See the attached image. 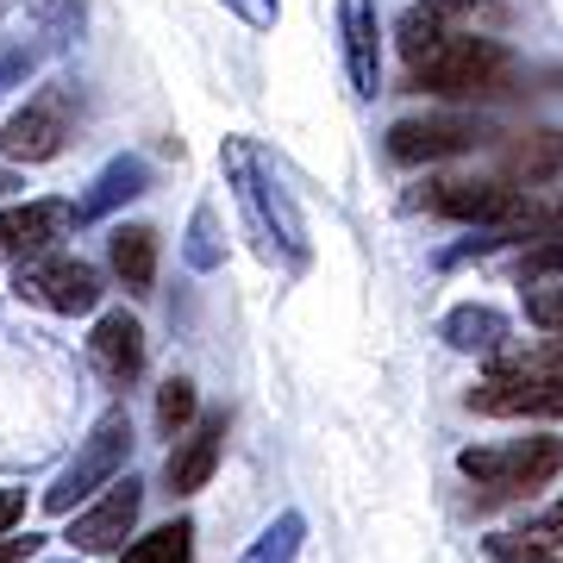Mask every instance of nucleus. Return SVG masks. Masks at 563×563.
I'll return each instance as SVG.
<instances>
[{
    "label": "nucleus",
    "instance_id": "obj_1",
    "mask_svg": "<svg viewBox=\"0 0 563 563\" xmlns=\"http://www.w3.org/2000/svg\"><path fill=\"white\" fill-rule=\"evenodd\" d=\"M220 176L232 188V201H239V220L251 232L263 263H276L288 276H307V263H313V239H307V220L295 195H288V181L276 176V163L257 151V139H232L220 144Z\"/></svg>",
    "mask_w": 563,
    "mask_h": 563
},
{
    "label": "nucleus",
    "instance_id": "obj_2",
    "mask_svg": "<svg viewBox=\"0 0 563 563\" xmlns=\"http://www.w3.org/2000/svg\"><path fill=\"white\" fill-rule=\"evenodd\" d=\"M470 413L488 420H526V413H563V339L514 351L463 395Z\"/></svg>",
    "mask_w": 563,
    "mask_h": 563
},
{
    "label": "nucleus",
    "instance_id": "obj_3",
    "mask_svg": "<svg viewBox=\"0 0 563 563\" xmlns=\"http://www.w3.org/2000/svg\"><path fill=\"white\" fill-rule=\"evenodd\" d=\"M507 76H514V57H507L495 38L451 32L432 57L407 69V88H420V95H444V101H483V95H501Z\"/></svg>",
    "mask_w": 563,
    "mask_h": 563
},
{
    "label": "nucleus",
    "instance_id": "obj_4",
    "mask_svg": "<svg viewBox=\"0 0 563 563\" xmlns=\"http://www.w3.org/2000/svg\"><path fill=\"white\" fill-rule=\"evenodd\" d=\"M132 463V413L125 407H107L95 432L81 439V451L57 470V483L44 488V514H76L101 495L107 483H120V470Z\"/></svg>",
    "mask_w": 563,
    "mask_h": 563
},
{
    "label": "nucleus",
    "instance_id": "obj_5",
    "mask_svg": "<svg viewBox=\"0 0 563 563\" xmlns=\"http://www.w3.org/2000/svg\"><path fill=\"white\" fill-rule=\"evenodd\" d=\"M463 483H476L483 495H532L563 470V444L551 432H526V439H495L457 451Z\"/></svg>",
    "mask_w": 563,
    "mask_h": 563
},
{
    "label": "nucleus",
    "instance_id": "obj_6",
    "mask_svg": "<svg viewBox=\"0 0 563 563\" xmlns=\"http://www.w3.org/2000/svg\"><path fill=\"white\" fill-rule=\"evenodd\" d=\"M13 295L25 307H44V313H63V320H76V313H95L101 307V269L95 263L69 257V251H38V257H20L13 263Z\"/></svg>",
    "mask_w": 563,
    "mask_h": 563
},
{
    "label": "nucleus",
    "instance_id": "obj_7",
    "mask_svg": "<svg viewBox=\"0 0 563 563\" xmlns=\"http://www.w3.org/2000/svg\"><path fill=\"white\" fill-rule=\"evenodd\" d=\"M526 181H507L501 169L495 176H432L420 181L413 207L439 213V220H463V225H488V232H507L514 213H520Z\"/></svg>",
    "mask_w": 563,
    "mask_h": 563
},
{
    "label": "nucleus",
    "instance_id": "obj_8",
    "mask_svg": "<svg viewBox=\"0 0 563 563\" xmlns=\"http://www.w3.org/2000/svg\"><path fill=\"white\" fill-rule=\"evenodd\" d=\"M69 132H76V101H69L63 81H44L38 95L7 120V132H0V157L7 163H51V157H63Z\"/></svg>",
    "mask_w": 563,
    "mask_h": 563
},
{
    "label": "nucleus",
    "instance_id": "obj_9",
    "mask_svg": "<svg viewBox=\"0 0 563 563\" xmlns=\"http://www.w3.org/2000/svg\"><path fill=\"white\" fill-rule=\"evenodd\" d=\"M139 514H144V483L139 476H120V483H107L88 507L69 514V532L63 539L76 544L81 558H113V551H125Z\"/></svg>",
    "mask_w": 563,
    "mask_h": 563
},
{
    "label": "nucleus",
    "instance_id": "obj_10",
    "mask_svg": "<svg viewBox=\"0 0 563 563\" xmlns=\"http://www.w3.org/2000/svg\"><path fill=\"white\" fill-rule=\"evenodd\" d=\"M483 144H495V125L483 113H420V120H401L388 132V157L444 163V157H463V151H483Z\"/></svg>",
    "mask_w": 563,
    "mask_h": 563
},
{
    "label": "nucleus",
    "instance_id": "obj_11",
    "mask_svg": "<svg viewBox=\"0 0 563 563\" xmlns=\"http://www.w3.org/2000/svg\"><path fill=\"white\" fill-rule=\"evenodd\" d=\"M339 51H344V76L357 101L383 95V20L376 0H339Z\"/></svg>",
    "mask_w": 563,
    "mask_h": 563
},
{
    "label": "nucleus",
    "instance_id": "obj_12",
    "mask_svg": "<svg viewBox=\"0 0 563 563\" xmlns=\"http://www.w3.org/2000/svg\"><path fill=\"white\" fill-rule=\"evenodd\" d=\"M88 363H95V376L107 388H132L144 376V325L139 313H125V307H107L95 332H88Z\"/></svg>",
    "mask_w": 563,
    "mask_h": 563
},
{
    "label": "nucleus",
    "instance_id": "obj_13",
    "mask_svg": "<svg viewBox=\"0 0 563 563\" xmlns=\"http://www.w3.org/2000/svg\"><path fill=\"white\" fill-rule=\"evenodd\" d=\"M76 207L69 201H20L0 207V257H38V251H57L69 232H76Z\"/></svg>",
    "mask_w": 563,
    "mask_h": 563
},
{
    "label": "nucleus",
    "instance_id": "obj_14",
    "mask_svg": "<svg viewBox=\"0 0 563 563\" xmlns=\"http://www.w3.org/2000/svg\"><path fill=\"white\" fill-rule=\"evenodd\" d=\"M220 444H225V413H201L181 439H169V463H163L169 495H201L220 470Z\"/></svg>",
    "mask_w": 563,
    "mask_h": 563
},
{
    "label": "nucleus",
    "instance_id": "obj_15",
    "mask_svg": "<svg viewBox=\"0 0 563 563\" xmlns=\"http://www.w3.org/2000/svg\"><path fill=\"white\" fill-rule=\"evenodd\" d=\"M501 176L526 181V188H544V181L563 176V132L558 125H526L501 144Z\"/></svg>",
    "mask_w": 563,
    "mask_h": 563
},
{
    "label": "nucleus",
    "instance_id": "obj_16",
    "mask_svg": "<svg viewBox=\"0 0 563 563\" xmlns=\"http://www.w3.org/2000/svg\"><path fill=\"white\" fill-rule=\"evenodd\" d=\"M144 188H151V163H144V157H113L101 176L88 181V195L76 201V220H81V225H88V220H107L113 207L139 201Z\"/></svg>",
    "mask_w": 563,
    "mask_h": 563
},
{
    "label": "nucleus",
    "instance_id": "obj_17",
    "mask_svg": "<svg viewBox=\"0 0 563 563\" xmlns=\"http://www.w3.org/2000/svg\"><path fill=\"white\" fill-rule=\"evenodd\" d=\"M439 339L451 344V351H476V357H495L507 339H514V325H507L501 307H483V301H463L444 313Z\"/></svg>",
    "mask_w": 563,
    "mask_h": 563
},
{
    "label": "nucleus",
    "instance_id": "obj_18",
    "mask_svg": "<svg viewBox=\"0 0 563 563\" xmlns=\"http://www.w3.org/2000/svg\"><path fill=\"white\" fill-rule=\"evenodd\" d=\"M107 263H113V276L132 295H151V282H157V232L151 225H113L107 232Z\"/></svg>",
    "mask_w": 563,
    "mask_h": 563
},
{
    "label": "nucleus",
    "instance_id": "obj_19",
    "mask_svg": "<svg viewBox=\"0 0 563 563\" xmlns=\"http://www.w3.org/2000/svg\"><path fill=\"white\" fill-rule=\"evenodd\" d=\"M451 32H457V25H451V7H439V0H413L401 20H395V44H401L407 69L432 57V51H439Z\"/></svg>",
    "mask_w": 563,
    "mask_h": 563
},
{
    "label": "nucleus",
    "instance_id": "obj_20",
    "mask_svg": "<svg viewBox=\"0 0 563 563\" xmlns=\"http://www.w3.org/2000/svg\"><path fill=\"white\" fill-rule=\"evenodd\" d=\"M483 558L488 563H563V539L544 520H532V526H514V532H488Z\"/></svg>",
    "mask_w": 563,
    "mask_h": 563
},
{
    "label": "nucleus",
    "instance_id": "obj_21",
    "mask_svg": "<svg viewBox=\"0 0 563 563\" xmlns=\"http://www.w3.org/2000/svg\"><path fill=\"white\" fill-rule=\"evenodd\" d=\"M120 563H195V520H169L120 551Z\"/></svg>",
    "mask_w": 563,
    "mask_h": 563
},
{
    "label": "nucleus",
    "instance_id": "obj_22",
    "mask_svg": "<svg viewBox=\"0 0 563 563\" xmlns=\"http://www.w3.org/2000/svg\"><path fill=\"white\" fill-rule=\"evenodd\" d=\"M301 539H307V514H295V507H288V514H276L257 539L244 544L239 563H295V558H301Z\"/></svg>",
    "mask_w": 563,
    "mask_h": 563
},
{
    "label": "nucleus",
    "instance_id": "obj_23",
    "mask_svg": "<svg viewBox=\"0 0 563 563\" xmlns=\"http://www.w3.org/2000/svg\"><path fill=\"white\" fill-rule=\"evenodd\" d=\"M181 263H188L195 276H213L225 263V239H220V213H213V207H195L188 239H181Z\"/></svg>",
    "mask_w": 563,
    "mask_h": 563
},
{
    "label": "nucleus",
    "instance_id": "obj_24",
    "mask_svg": "<svg viewBox=\"0 0 563 563\" xmlns=\"http://www.w3.org/2000/svg\"><path fill=\"white\" fill-rule=\"evenodd\" d=\"M188 426H195V383L188 376H169L157 388V432L163 439H181Z\"/></svg>",
    "mask_w": 563,
    "mask_h": 563
},
{
    "label": "nucleus",
    "instance_id": "obj_25",
    "mask_svg": "<svg viewBox=\"0 0 563 563\" xmlns=\"http://www.w3.org/2000/svg\"><path fill=\"white\" fill-rule=\"evenodd\" d=\"M526 320L563 339V276H544V282H526Z\"/></svg>",
    "mask_w": 563,
    "mask_h": 563
},
{
    "label": "nucleus",
    "instance_id": "obj_26",
    "mask_svg": "<svg viewBox=\"0 0 563 563\" xmlns=\"http://www.w3.org/2000/svg\"><path fill=\"white\" fill-rule=\"evenodd\" d=\"M544 276H563V232L558 239H532L520 257V282H544Z\"/></svg>",
    "mask_w": 563,
    "mask_h": 563
},
{
    "label": "nucleus",
    "instance_id": "obj_27",
    "mask_svg": "<svg viewBox=\"0 0 563 563\" xmlns=\"http://www.w3.org/2000/svg\"><path fill=\"white\" fill-rule=\"evenodd\" d=\"M225 13H232L239 25H251V32H276L282 0H225Z\"/></svg>",
    "mask_w": 563,
    "mask_h": 563
},
{
    "label": "nucleus",
    "instance_id": "obj_28",
    "mask_svg": "<svg viewBox=\"0 0 563 563\" xmlns=\"http://www.w3.org/2000/svg\"><path fill=\"white\" fill-rule=\"evenodd\" d=\"M44 551V532H25V539H0V563H32Z\"/></svg>",
    "mask_w": 563,
    "mask_h": 563
},
{
    "label": "nucleus",
    "instance_id": "obj_29",
    "mask_svg": "<svg viewBox=\"0 0 563 563\" xmlns=\"http://www.w3.org/2000/svg\"><path fill=\"white\" fill-rule=\"evenodd\" d=\"M25 520V488H0V539Z\"/></svg>",
    "mask_w": 563,
    "mask_h": 563
},
{
    "label": "nucleus",
    "instance_id": "obj_30",
    "mask_svg": "<svg viewBox=\"0 0 563 563\" xmlns=\"http://www.w3.org/2000/svg\"><path fill=\"white\" fill-rule=\"evenodd\" d=\"M25 76H32V51H7V57H0V95H7L13 81H25Z\"/></svg>",
    "mask_w": 563,
    "mask_h": 563
},
{
    "label": "nucleus",
    "instance_id": "obj_31",
    "mask_svg": "<svg viewBox=\"0 0 563 563\" xmlns=\"http://www.w3.org/2000/svg\"><path fill=\"white\" fill-rule=\"evenodd\" d=\"M544 526H551V532L563 539V501H551V507H544Z\"/></svg>",
    "mask_w": 563,
    "mask_h": 563
},
{
    "label": "nucleus",
    "instance_id": "obj_32",
    "mask_svg": "<svg viewBox=\"0 0 563 563\" xmlns=\"http://www.w3.org/2000/svg\"><path fill=\"white\" fill-rule=\"evenodd\" d=\"M13 188H20V176H13V169H0V201H7Z\"/></svg>",
    "mask_w": 563,
    "mask_h": 563
},
{
    "label": "nucleus",
    "instance_id": "obj_33",
    "mask_svg": "<svg viewBox=\"0 0 563 563\" xmlns=\"http://www.w3.org/2000/svg\"><path fill=\"white\" fill-rule=\"evenodd\" d=\"M439 7H476V0H439Z\"/></svg>",
    "mask_w": 563,
    "mask_h": 563
},
{
    "label": "nucleus",
    "instance_id": "obj_34",
    "mask_svg": "<svg viewBox=\"0 0 563 563\" xmlns=\"http://www.w3.org/2000/svg\"><path fill=\"white\" fill-rule=\"evenodd\" d=\"M63 563H76V558H63Z\"/></svg>",
    "mask_w": 563,
    "mask_h": 563
}]
</instances>
